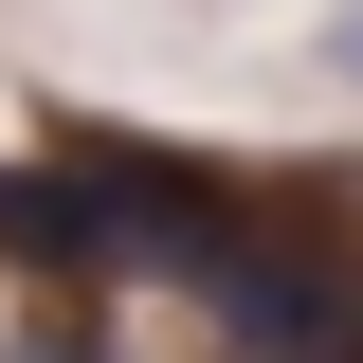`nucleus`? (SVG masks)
I'll return each mask as SVG.
<instances>
[{
	"label": "nucleus",
	"instance_id": "f03ea898",
	"mask_svg": "<svg viewBox=\"0 0 363 363\" xmlns=\"http://www.w3.org/2000/svg\"><path fill=\"white\" fill-rule=\"evenodd\" d=\"M327 73H345V91H363V0H345V18H327Z\"/></svg>",
	"mask_w": 363,
	"mask_h": 363
},
{
	"label": "nucleus",
	"instance_id": "f257e3e1",
	"mask_svg": "<svg viewBox=\"0 0 363 363\" xmlns=\"http://www.w3.org/2000/svg\"><path fill=\"white\" fill-rule=\"evenodd\" d=\"M0 363H109V345H91V327H37V345H0Z\"/></svg>",
	"mask_w": 363,
	"mask_h": 363
}]
</instances>
